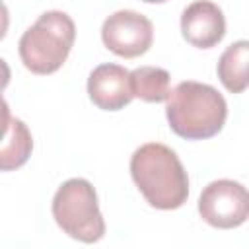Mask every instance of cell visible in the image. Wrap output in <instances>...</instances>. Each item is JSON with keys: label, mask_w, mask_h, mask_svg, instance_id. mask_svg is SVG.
Instances as JSON below:
<instances>
[{"label": "cell", "mask_w": 249, "mask_h": 249, "mask_svg": "<svg viewBox=\"0 0 249 249\" xmlns=\"http://www.w3.org/2000/svg\"><path fill=\"white\" fill-rule=\"evenodd\" d=\"M130 175L152 208L175 210L187 202L189 177L177 154L160 142H148L130 156Z\"/></svg>", "instance_id": "6da1fadb"}, {"label": "cell", "mask_w": 249, "mask_h": 249, "mask_svg": "<svg viewBox=\"0 0 249 249\" xmlns=\"http://www.w3.org/2000/svg\"><path fill=\"white\" fill-rule=\"evenodd\" d=\"M165 117L177 136L185 140H206L224 128L228 103L214 86L187 80L169 91Z\"/></svg>", "instance_id": "7a4b0ae2"}, {"label": "cell", "mask_w": 249, "mask_h": 249, "mask_svg": "<svg viewBox=\"0 0 249 249\" xmlns=\"http://www.w3.org/2000/svg\"><path fill=\"white\" fill-rule=\"evenodd\" d=\"M76 39V25L66 12L49 10L27 27L19 39L23 66L39 76L56 72L68 58Z\"/></svg>", "instance_id": "3957f363"}, {"label": "cell", "mask_w": 249, "mask_h": 249, "mask_svg": "<svg viewBox=\"0 0 249 249\" xmlns=\"http://www.w3.org/2000/svg\"><path fill=\"white\" fill-rule=\"evenodd\" d=\"M53 218L66 235L82 243H95L105 235L97 193L88 179L74 177L58 187L53 196Z\"/></svg>", "instance_id": "277c9868"}, {"label": "cell", "mask_w": 249, "mask_h": 249, "mask_svg": "<svg viewBox=\"0 0 249 249\" xmlns=\"http://www.w3.org/2000/svg\"><path fill=\"white\" fill-rule=\"evenodd\" d=\"M200 218L218 230H233L249 220V191L233 179L208 183L198 196Z\"/></svg>", "instance_id": "5b68a950"}, {"label": "cell", "mask_w": 249, "mask_h": 249, "mask_svg": "<svg viewBox=\"0 0 249 249\" xmlns=\"http://www.w3.org/2000/svg\"><path fill=\"white\" fill-rule=\"evenodd\" d=\"M101 41L113 54L136 58L152 47L154 25L146 16L134 10H119L103 21Z\"/></svg>", "instance_id": "8992f818"}, {"label": "cell", "mask_w": 249, "mask_h": 249, "mask_svg": "<svg viewBox=\"0 0 249 249\" xmlns=\"http://www.w3.org/2000/svg\"><path fill=\"white\" fill-rule=\"evenodd\" d=\"M88 95L91 103L103 111H121L132 99L130 72L113 62L99 64L91 70L88 78Z\"/></svg>", "instance_id": "52a82bcc"}, {"label": "cell", "mask_w": 249, "mask_h": 249, "mask_svg": "<svg viewBox=\"0 0 249 249\" xmlns=\"http://www.w3.org/2000/svg\"><path fill=\"white\" fill-rule=\"evenodd\" d=\"M181 35L196 49H212L226 35V18L218 4L196 0L181 14Z\"/></svg>", "instance_id": "ba28073f"}, {"label": "cell", "mask_w": 249, "mask_h": 249, "mask_svg": "<svg viewBox=\"0 0 249 249\" xmlns=\"http://www.w3.org/2000/svg\"><path fill=\"white\" fill-rule=\"evenodd\" d=\"M6 128H4V140L0 146V167L2 171H12L21 167L33 150V138L29 128L23 124V121L10 117V111H4Z\"/></svg>", "instance_id": "9c48e42d"}, {"label": "cell", "mask_w": 249, "mask_h": 249, "mask_svg": "<svg viewBox=\"0 0 249 249\" xmlns=\"http://www.w3.org/2000/svg\"><path fill=\"white\" fill-rule=\"evenodd\" d=\"M222 86L230 93H241L249 88V41L231 43L220 56L216 66Z\"/></svg>", "instance_id": "30bf717a"}, {"label": "cell", "mask_w": 249, "mask_h": 249, "mask_svg": "<svg viewBox=\"0 0 249 249\" xmlns=\"http://www.w3.org/2000/svg\"><path fill=\"white\" fill-rule=\"evenodd\" d=\"M134 97L146 103H161L169 97V72L160 66H140L130 72Z\"/></svg>", "instance_id": "8fae6325"}, {"label": "cell", "mask_w": 249, "mask_h": 249, "mask_svg": "<svg viewBox=\"0 0 249 249\" xmlns=\"http://www.w3.org/2000/svg\"><path fill=\"white\" fill-rule=\"evenodd\" d=\"M161 2H165V0H148V4H161Z\"/></svg>", "instance_id": "7c38bea8"}, {"label": "cell", "mask_w": 249, "mask_h": 249, "mask_svg": "<svg viewBox=\"0 0 249 249\" xmlns=\"http://www.w3.org/2000/svg\"><path fill=\"white\" fill-rule=\"evenodd\" d=\"M142 2H148V0H142Z\"/></svg>", "instance_id": "4fadbf2b"}]
</instances>
